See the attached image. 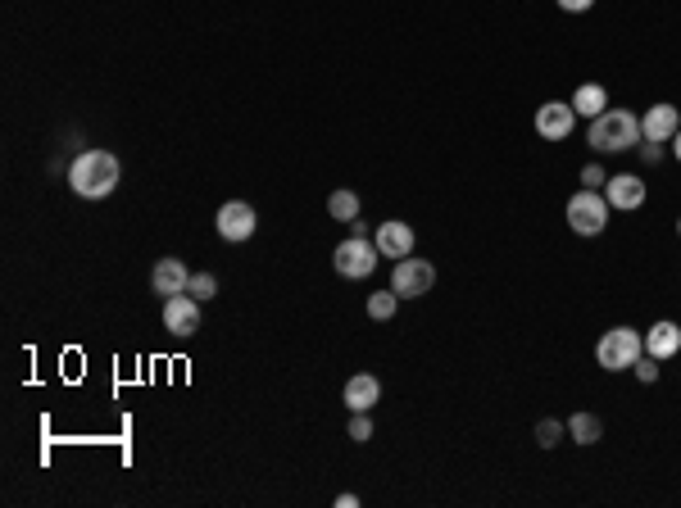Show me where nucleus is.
Segmentation results:
<instances>
[{"label": "nucleus", "instance_id": "obj_1", "mask_svg": "<svg viewBox=\"0 0 681 508\" xmlns=\"http://www.w3.org/2000/svg\"><path fill=\"white\" fill-rule=\"evenodd\" d=\"M69 186L82 200L114 196V186H119V159L109 155V150H82L69 164Z\"/></svg>", "mask_w": 681, "mask_h": 508}, {"label": "nucleus", "instance_id": "obj_2", "mask_svg": "<svg viewBox=\"0 0 681 508\" xmlns=\"http://www.w3.org/2000/svg\"><path fill=\"white\" fill-rule=\"evenodd\" d=\"M586 141H591V150H600V155H622V150L641 146V118H636L632 109H604L600 118H591Z\"/></svg>", "mask_w": 681, "mask_h": 508}, {"label": "nucleus", "instance_id": "obj_3", "mask_svg": "<svg viewBox=\"0 0 681 508\" xmlns=\"http://www.w3.org/2000/svg\"><path fill=\"white\" fill-rule=\"evenodd\" d=\"M641 354H645V336L636 332V327H609V332L600 336V345H595V363H600L604 372L632 368Z\"/></svg>", "mask_w": 681, "mask_h": 508}, {"label": "nucleus", "instance_id": "obj_4", "mask_svg": "<svg viewBox=\"0 0 681 508\" xmlns=\"http://www.w3.org/2000/svg\"><path fill=\"white\" fill-rule=\"evenodd\" d=\"M377 259H382V250H377V241H368V236H355L350 232L346 241L336 245L332 254V264L341 277H350V282H364V277H373Z\"/></svg>", "mask_w": 681, "mask_h": 508}, {"label": "nucleus", "instance_id": "obj_5", "mask_svg": "<svg viewBox=\"0 0 681 508\" xmlns=\"http://www.w3.org/2000/svg\"><path fill=\"white\" fill-rule=\"evenodd\" d=\"M563 214H568V227H573L577 236H600L604 227H609V200H604L600 191H586L582 186V191L568 200Z\"/></svg>", "mask_w": 681, "mask_h": 508}, {"label": "nucleus", "instance_id": "obj_6", "mask_svg": "<svg viewBox=\"0 0 681 508\" xmlns=\"http://www.w3.org/2000/svg\"><path fill=\"white\" fill-rule=\"evenodd\" d=\"M436 286V268L427 264V259H395V268H391V291L400 295V300H423L427 291Z\"/></svg>", "mask_w": 681, "mask_h": 508}, {"label": "nucleus", "instance_id": "obj_7", "mask_svg": "<svg viewBox=\"0 0 681 508\" xmlns=\"http://www.w3.org/2000/svg\"><path fill=\"white\" fill-rule=\"evenodd\" d=\"M577 127V109L573 100H545L541 109H536V137L545 141H568Z\"/></svg>", "mask_w": 681, "mask_h": 508}, {"label": "nucleus", "instance_id": "obj_8", "mask_svg": "<svg viewBox=\"0 0 681 508\" xmlns=\"http://www.w3.org/2000/svg\"><path fill=\"white\" fill-rule=\"evenodd\" d=\"M214 227H218V236H223V241H250V236H255V227H259V214L246 205V200H227V205L218 209Z\"/></svg>", "mask_w": 681, "mask_h": 508}, {"label": "nucleus", "instance_id": "obj_9", "mask_svg": "<svg viewBox=\"0 0 681 508\" xmlns=\"http://www.w3.org/2000/svg\"><path fill=\"white\" fill-rule=\"evenodd\" d=\"M677 127H681V109L668 105V100H659V105H650L641 118V141H659L663 146V141L677 137Z\"/></svg>", "mask_w": 681, "mask_h": 508}, {"label": "nucleus", "instance_id": "obj_10", "mask_svg": "<svg viewBox=\"0 0 681 508\" xmlns=\"http://www.w3.org/2000/svg\"><path fill=\"white\" fill-rule=\"evenodd\" d=\"M373 241H377V250H382V259H409V254H414V227L400 223V218H386L373 232Z\"/></svg>", "mask_w": 681, "mask_h": 508}, {"label": "nucleus", "instance_id": "obj_11", "mask_svg": "<svg viewBox=\"0 0 681 508\" xmlns=\"http://www.w3.org/2000/svg\"><path fill=\"white\" fill-rule=\"evenodd\" d=\"M164 327L173 336H196L200 327V300H191L187 291L173 295V300H164Z\"/></svg>", "mask_w": 681, "mask_h": 508}, {"label": "nucleus", "instance_id": "obj_12", "mask_svg": "<svg viewBox=\"0 0 681 508\" xmlns=\"http://www.w3.org/2000/svg\"><path fill=\"white\" fill-rule=\"evenodd\" d=\"M187 282H191V273H187V264H182L178 254L159 259L155 273H150V286H155L159 300H173V295H182V291H187Z\"/></svg>", "mask_w": 681, "mask_h": 508}, {"label": "nucleus", "instance_id": "obj_13", "mask_svg": "<svg viewBox=\"0 0 681 508\" xmlns=\"http://www.w3.org/2000/svg\"><path fill=\"white\" fill-rule=\"evenodd\" d=\"M604 200L609 209H641L645 205V182L636 173H618L604 182Z\"/></svg>", "mask_w": 681, "mask_h": 508}, {"label": "nucleus", "instance_id": "obj_14", "mask_svg": "<svg viewBox=\"0 0 681 508\" xmlns=\"http://www.w3.org/2000/svg\"><path fill=\"white\" fill-rule=\"evenodd\" d=\"M377 400H382V381H377L373 372H355V377L346 381V409L350 413H368Z\"/></svg>", "mask_w": 681, "mask_h": 508}, {"label": "nucleus", "instance_id": "obj_15", "mask_svg": "<svg viewBox=\"0 0 681 508\" xmlns=\"http://www.w3.org/2000/svg\"><path fill=\"white\" fill-rule=\"evenodd\" d=\"M645 354H654V359H672V354H681V327L672 323V318H663V323H654L650 332H645Z\"/></svg>", "mask_w": 681, "mask_h": 508}, {"label": "nucleus", "instance_id": "obj_16", "mask_svg": "<svg viewBox=\"0 0 681 508\" xmlns=\"http://www.w3.org/2000/svg\"><path fill=\"white\" fill-rule=\"evenodd\" d=\"M573 109H577V118H600L604 109H609V91H604L600 82H582V87L573 91Z\"/></svg>", "mask_w": 681, "mask_h": 508}, {"label": "nucleus", "instance_id": "obj_17", "mask_svg": "<svg viewBox=\"0 0 681 508\" xmlns=\"http://www.w3.org/2000/svg\"><path fill=\"white\" fill-rule=\"evenodd\" d=\"M568 436H573V445H595L604 436V422L595 413H573L568 418Z\"/></svg>", "mask_w": 681, "mask_h": 508}, {"label": "nucleus", "instance_id": "obj_18", "mask_svg": "<svg viewBox=\"0 0 681 508\" xmlns=\"http://www.w3.org/2000/svg\"><path fill=\"white\" fill-rule=\"evenodd\" d=\"M359 209H364V205H359V196H355V191H332V196H327V214H332L336 218V223H355V218H359Z\"/></svg>", "mask_w": 681, "mask_h": 508}, {"label": "nucleus", "instance_id": "obj_19", "mask_svg": "<svg viewBox=\"0 0 681 508\" xmlns=\"http://www.w3.org/2000/svg\"><path fill=\"white\" fill-rule=\"evenodd\" d=\"M395 309H400V295L395 291H373L368 295V318H373V323H391Z\"/></svg>", "mask_w": 681, "mask_h": 508}, {"label": "nucleus", "instance_id": "obj_20", "mask_svg": "<svg viewBox=\"0 0 681 508\" xmlns=\"http://www.w3.org/2000/svg\"><path fill=\"white\" fill-rule=\"evenodd\" d=\"M563 436H568V422H554V418L536 422V445H541V450H554Z\"/></svg>", "mask_w": 681, "mask_h": 508}, {"label": "nucleus", "instance_id": "obj_21", "mask_svg": "<svg viewBox=\"0 0 681 508\" xmlns=\"http://www.w3.org/2000/svg\"><path fill=\"white\" fill-rule=\"evenodd\" d=\"M187 295H191V300H214V295H218V277L214 273H191Z\"/></svg>", "mask_w": 681, "mask_h": 508}, {"label": "nucleus", "instance_id": "obj_22", "mask_svg": "<svg viewBox=\"0 0 681 508\" xmlns=\"http://www.w3.org/2000/svg\"><path fill=\"white\" fill-rule=\"evenodd\" d=\"M346 436L355 440V445H364V440H373V418H368V413H350V427H346Z\"/></svg>", "mask_w": 681, "mask_h": 508}, {"label": "nucleus", "instance_id": "obj_23", "mask_svg": "<svg viewBox=\"0 0 681 508\" xmlns=\"http://www.w3.org/2000/svg\"><path fill=\"white\" fill-rule=\"evenodd\" d=\"M632 372H636V381L650 386V381H659V359H654V354H641V359L632 363Z\"/></svg>", "mask_w": 681, "mask_h": 508}, {"label": "nucleus", "instance_id": "obj_24", "mask_svg": "<svg viewBox=\"0 0 681 508\" xmlns=\"http://www.w3.org/2000/svg\"><path fill=\"white\" fill-rule=\"evenodd\" d=\"M604 182H609V173H604L600 164H586V168H582V186H586V191H600Z\"/></svg>", "mask_w": 681, "mask_h": 508}, {"label": "nucleus", "instance_id": "obj_25", "mask_svg": "<svg viewBox=\"0 0 681 508\" xmlns=\"http://www.w3.org/2000/svg\"><path fill=\"white\" fill-rule=\"evenodd\" d=\"M554 5H559L563 14H586L595 5V0H554Z\"/></svg>", "mask_w": 681, "mask_h": 508}, {"label": "nucleus", "instance_id": "obj_26", "mask_svg": "<svg viewBox=\"0 0 681 508\" xmlns=\"http://www.w3.org/2000/svg\"><path fill=\"white\" fill-rule=\"evenodd\" d=\"M641 155H645V164H659V159H663V146H659V141H645Z\"/></svg>", "mask_w": 681, "mask_h": 508}, {"label": "nucleus", "instance_id": "obj_27", "mask_svg": "<svg viewBox=\"0 0 681 508\" xmlns=\"http://www.w3.org/2000/svg\"><path fill=\"white\" fill-rule=\"evenodd\" d=\"M336 508H359V495H336Z\"/></svg>", "mask_w": 681, "mask_h": 508}, {"label": "nucleus", "instance_id": "obj_28", "mask_svg": "<svg viewBox=\"0 0 681 508\" xmlns=\"http://www.w3.org/2000/svg\"><path fill=\"white\" fill-rule=\"evenodd\" d=\"M672 155L681 159V127H677V137H672Z\"/></svg>", "mask_w": 681, "mask_h": 508}, {"label": "nucleus", "instance_id": "obj_29", "mask_svg": "<svg viewBox=\"0 0 681 508\" xmlns=\"http://www.w3.org/2000/svg\"><path fill=\"white\" fill-rule=\"evenodd\" d=\"M677 236H681V218H677Z\"/></svg>", "mask_w": 681, "mask_h": 508}]
</instances>
